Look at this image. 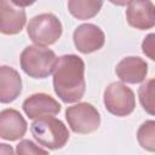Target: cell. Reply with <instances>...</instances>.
I'll return each instance as SVG.
<instances>
[{
	"mask_svg": "<svg viewBox=\"0 0 155 155\" xmlns=\"http://www.w3.org/2000/svg\"><path fill=\"white\" fill-rule=\"evenodd\" d=\"M137 140L143 149L155 151V120H147L139 126Z\"/></svg>",
	"mask_w": 155,
	"mask_h": 155,
	"instance_id": "2e32d148",
	"label": "cell"
},
{
	"mask_svg": "<svg viewBox=\"0 0 155 155\" xmlns=\"http://www.w3.org/2000/svg\"><path fill=\"white\" fill-rule=\"evenodd\" d=\"M22 92V79L16 69L7 65L0 67V102H13Z\"/></svg>",
	"mask_w": 155,
	"mask_h": 155,
	"instance_id": "4fadbf2b",
	"label": "cell"
},
{
	"mask_svg": "<svg viewBox=\"0 0 155 155\" xmlns=\"http://www.w3.org/2000/svg\"><path fill=\"white\" fill-rule=\"evenodd\" d=\"M23 111L29 119H39L47 115H56L61 111V104L46 93H34L24 99Z\"/></svg>",
	"mask_w": 155,
	"mask_h": 155,
	"instance_id": "30bf717a",
	"label": "cell"
},
{
	"mask_svg": "<svg viewBox=\"0 0 155 155\" xmlns=\"http://www.w3.org/2000/svg\"><path fill=\"white\" fill-rule=\"evenodd\" d=\"M0 31L5 35H16L23 29L27 16L25 11L11 0H0Z\"/></svg>",
	"mask_w": 155,
	"mask_h": 155,
	"instance_id": "9c48e42d",
	"label": "cell"
},
{
	"mask_svg": "<svg viewBox=\"0 0 155 155\" xmlns=\"http://www.w3.org/2000/svg\"><path fill=\"white\" fill-rule=\"evenodd\" d=\"M126 18L132 28L150 29L155 27V5L151 0H131L126 10Z\"/></svg>",
	"mask_w": 155,
	"mask_h": 155,
	"instance_id": "ba28073f",
	"label": "cell"
},
{
	"mask_svg": "<svg viewBox=\"0 0 155 155\" xmlns=\"http://www.w3.org/2000/svg\"><path fill=\"white\" fill-rule=\"evenodd\" d=\"M53 90L64 103L80 101L86 90L85 63L76 54L57 58L53 68Z\"/></svg>",
	"mask_w": 155,
	"mask_h": 155,
	"instance_id": "6da1fadb",
	"label": "cell"
},
{
	"mask_svg": "<svg viewBox=\"0 0 155 155\" xmlns=\"http://www.w3.org/2000/svg\"><path fill=\"white\" fill-rule=\"evenodd\" d=\"M109 1L116 6H126V5H128V2L131 0H109Z\"/></svg>",
	"mask_w": 155,
	"mask_h": 155,
	"instance_id": "44dd1931",
	"label": "cell"
},
{
	"mask_svg": "<svg viewBox=\"0 0 155 155\" xmlns=\"http://www.w3.org/2000/svg\"><path fill=\"white\" fill-rule=\"evenodd\" d=\"M27 121L16 109H4L0 113V137L5 140H17L27 132Z\"/></svg>",
	"mask_w": 155,
	"mask_h": 155,
	"instance_id": "7c38bea8",
	"label": "cell"
},
{
	"mask_svg": "<svg viewBox=\"0 0 155 155\" xmlns=\"http://www.w3.org/2000/svg\"><path fill=\"white\" fill-rule=\"evenodd\" d=\"M103 0H68V10L73 17L80 21L94 17L102 8Z\"/></svg>",
	"mask_w": 155,
	"mask_h": 155,
	"instance_id": "5bb4252c",
	"label": "cell"
},
{
	"mask_svg": "<svg viewBox=\"0 0 155 155\" xmlns=\"http://www.w3.org/2000/svg\"><path fill=\"white\" fill-rule=\"evenodd\" d=\"M142 51L148 58L155 62V33H150L143 39Z\"/></svg>",
	"mask_w": 155,
	"mask_h": 155,
	"instance_id": "ac0fdd59",
	"label": "cell"
},
{
	"mask_svg": "<svg viewBox=\"0 0 155 155\" xmlns=\"http://www.w3.org/2000/svg\"><path fill=\"white\" fill-rule=\"evenodd\" d=\"M16 6H19V7H27V6H30L33 5L36 0H11Z\"/></svg>",
	"mask_w": 155,
	"mask_h": 155,
	"instance_id": "d6986e66",
	"label": "cell"
},
{
	"mask_svg": "<svg viewBox=\"0 0 155 155\" xmlns=\"http://www.w3.org/2000/svg\"><path fill=\"white\" fill-rule=\"evenodd\" d=\"M138 97L143 109L155 116V78L147 80L138 90Z\"/></svg>",
	"mask_w": 155,
	"mask_h": 155,
	"instance_id": "9a60e30c",
	"label": "cell"
},
{
	"mask_svg": "<svg viewBox=\"0 0 155 155\" xmlns=\"http://www.w3.org/2000/svg\"><path fill=\"white\" fill-rule=\"evenodd\" d=\"M30 132L34 139L48 150H57L63 148L69 139V131L67 126L52 115L36 119L30 125Z\"/></svg>",
	"mask_w": 155,
	"mask_h": 155,
	"instance_id": "7a4b0ae2",
	"label": "cell"
},
{
	"mask_svg": "<svg viewBox=\"0 0 155 155\" xmlns=\"http://www.w3.org/2000/svg\"><path fill=\"white\" fill-rule=\"evenodd\" d=\"M1 147H0V153L1 154H11V153H13V150H12V148L11 147H7V144H0Z\"/></svg>",
	"mask_w": 155,
	"mask_h": 155,
	"instance_id": "ffe728a7",
	"label": "cell"
},
{
	"mask_svg": "<svg viewBox=\"0 0 155 155\" xmlns=\"http://www.w3.org/2000/svg\"><path fill=\"white\" fill-rule=\"evenodd\" d=\"M117 78L126 84H140L145 80L148 74V63L136 56L122 58L115 68Z\"/></svg>",
	"mask_w": 155,
	"mask_h": 155,
	"instance_id": "8fae6325",
	"label": "cell"
},
{
	"mask_svg": "<svg viewBox=\"0 0 155 155\" xmlns=\"http://www.w3.org/2000/svg\"><path fill=\"white\" fill-rule=\"evenodd\" d=\"M65 119L70 130L80 134L92 133L97 131L101 125V115L98 110L87 102L68 107L65 110Z\"/></svg>",
	"mask_w": 155,
	"mask_h": 155,
	"instance_id": "8992f818",
	"label": "cell"
},
{
	"mask_svg": "<svg viewBox=\"0 0 155 155\" xmlns=\"http://www.w3.org/2000/svg\"><path fill=\"white\" fill-rule=\"evenodd\" d=\"M73 40L76 50L84 54L92 53L103 47L105 35L103 30L92 23L79 25L73 33Z\"/></svg>",
	"mask_w": 155,
	"mask_h": 155,
	"instance_id": "52a82bcc",
	"label": "cell"
},
{
	"mask_svg": "<svg viewBox=\"0 0 155 155\" xmlns=\"http://www.w3.org/2000/svg\"><path fill=\"white\" fill-rule=\"evenodd\" d=\"M62 31L63 27L61 21L52 13H40L33 17L27 25L29 39L39 46L54 44L61 38Z\"/></svg>",
	"mask_w": 155,
	"mask_h": 155,
	"instance_id": "277c9868",
	"label": "cell"
},
{
	"mask_svg": "<svg viewBox=\"0 0 155 155\" xmlns=\"http://www.w3.org/2000/svg\"><path fill=\"white\" fill-rule=\"evenodd\" d=\"M57 57L54 52L44 46H27L19 57L22 70L33 79H45L53 73Z\"/></svg>",
	"mask_w": 155,
	"mask_h": 155,
	"instance_id": "3957f363",
	"label": "cell"
},
{
	"mask_svg": "<svg viewBox=\"0 0 155 155\" xmlns=\"http://www.w3.org/2000/svg\"><path fill=\"white\" fill-rule=\"evenodd\" d=\"M105 109L119 117L127 116L136 108V97L133 91L122 82H111L103 93Z\"/></svg>",
	"mask_w": 155,
	"mask_h": 155,
	"instance_id": "5b68a950",
	"label": "cell"
},
{
	"mask_svg": "<svg viewBox=\"0 0 155 155\" xmlns=\"http://www.w3.org/2000/svg\"><path fill=\"white\" fill-rule=\"evenodd\" d=\"M16 153L17 154H25V155H31V154H47L48 149H42L41 147H38L34 142L29 139H23L21 140L17 147H16Z\"/></svg>",
	"mask_w": 155,
	"mask_h": 155,
	"instance_id": "e0dca14e",
	"label": "cell"
}]
</instances>
